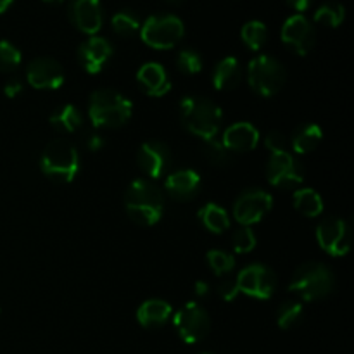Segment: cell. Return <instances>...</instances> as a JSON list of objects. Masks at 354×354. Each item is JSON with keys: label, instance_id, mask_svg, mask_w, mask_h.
Masks as SVG:
<instances>
[{"label": "cell", "instance_id": "obj_1", "mask_svg": "<svg viewBox=\"0 0 354 354\" xmlns=\"http://www.w3.org/2000/svg\"><path fill=\"white\" fill-rule=\"evenodd\" d=\"M124 209L128 216L142 227H152L165 213V196L151 180L138 178L130 183L124 194Z\"/></svg>", "mask_w": 354, "mask_h": 354}, {"label": "cell", "instance_id": "obj_2", "mask_svg": "<svg viewBox=\"0 0 354 354\" xmlns=\"http://www.w3.org/2000/svg\"><path fill=\"white\" fill-rule=\"evenodd\" d=\"M180 118L183 127L203 140L216 137L223 123V113L220 106L206 97H183L180 102Z\"/></svg>", "mask_w": 354, "mask_h": 354}, {"label": "cell", "instance_id": "obj_3", "mask_svg": "<svg viewBox=\"0 0 354 354\" xmlns=\"http://www.w3.org/2000/svg\"><path fill=\"white\" fill-rule=\"evenodd\" d=\"M133 113V104L123 93L111 88L97 90L88 104V116L95 128L123 127Z\"/></svg>", "mask_w": 354, "mask_h": 354}, {"label": "cell", "instance_id": "obj_4", "mask_svg": "<svg viewBox=\"0 0 354 354\" xmlns=\"http://www.w3.org/2000/svg\"><path fill=\"white\" fill-rule=\"evenodd\" d=\"M335 287V279L332 270L324 263L308 261L303 263L294 272L289 282L290 292L297 294L304 301H318L330 296Z\"/></svg>", "mask_w": 354, "mask_h": 354}, {"label": "cell", "instance_id": "obj_5", "mask_svg": "<svg viewBox=\"0 0 354 354\" xmlns=\"http://www.w3.org/2000/svg\"><path fill=\"white\" fill-rule=\"evenodd\" d=\"M40 168L47 178L55 183H69L80 171V156L71 142L55 138L45 145L40 158Z\"/></svg>", "mask_w": 354, "mask_h": 354}, {"label": "cell", "instance_id": "obj_6", "mask_svg": "<svg viewBox=\"0 0 354 354\" xmlns=\"http://www.w3.org/2000/svg\"><path fill=\"white\" fill-rule=\"evenodd\" d=\"M248 80L256 93L263 97H273L286 85L287 71L279 59L272 55H258L249 62Z\"/></svg>", "mask_w": 354, "mask_h": 354}, {"label": "cell", "instance_id": "obj_7", "mask_svg": "<svg viewBox=\"0 0 354 354\" xmlns=\"http://www.w3.org/2000/svg\"><path fill=\"white\" fill-rule=\"evenodd\" d=\"M185 33L182 19L173 14H156L140 26V37L144 44L158 50L173 48Z\"/></svg>", "mask_w": 354, "mask_h": 354}, {"label": "cell", "instance_id": "obj_8", "mask_svg": "<svg viewBox=\"0 0 354 354\" xmlns=\"http://www.w3.org/2000/svg\"><path fill=\"white\" fill-rule=\"evenodd\" d=\"M173 324L180 339L187 344H197L206 339L211 330L209 315L197 303H187L185 306L180 308L173 318Z\"/></svg>", "mask_w": 354, "mask_h": 354}, {"label": "cell", "instance_id": "obj_9", "mask_svg": "<svg viewBox=\"0 0 354 354\" xmlns=\"http://www.w3.org/2000/svg\"><path fill=\"white\" fill-rule=\"evenodd\" d=\"M266 175L268 182L279 189H294L304 180L303 166L289 151L272 152Z\"/></svg>", "mask_w": 354, "mask_h": 354}, {"label": "cell", "instance_id": "obj_10", "mask_svg": "<svg viewBox=\"0 0 354 354\" xmlns=\"http://www.w3.org/2000/svg\"><path fill=\"white\" fill-rule=\"evenodd\" d=\"M239 292H244L256 299H270L277 289V277L268 266L249 265L235 279Z\"/></svg>", "mask_w": 354, "mask_h": 354}, {"label": "cell", "instance_id": "obj_11", "mask_svg": "<svg viewBox=\"0 0 354 354\" xmlns=\"http://www.w3.org/2000/svg\"><path fill=\"white\" fill-rule=\"evenodd\" d=\"M317 241L327 254L339 258L351 249V228L341 218H327L317 227Z\"/></svg>", "mask_w": 354, "mask_h": 354}, {"label": "cell", "instance_id": "obj_12", "mask_svg": "<svg viewBox=\"0 0 354 354\" xmlns=\"http://www.w3.org/2000/svg\"><path fill=\"white\" fill-rule=\"evenodd\" d=\"M273 197L261 189L245 190L234 204V218L244 227L261 221L272 211Z\"/></svg>", "mask_w": 354, "mask_h": 354}, {"label": "cell", "instance_id": "obj_13", "mask_svg": "<svg viewBox=\"0 0 354 354\" xmlns=\"http://www.w3.org/2000/svg\"><path fill=\"white\" fill-rule=\"evenodd\" d=\"M282 41L297 55H306L315 47L313 24L303 14H294L283 23Z\"/></svg>", "mask_w": 354, "mask_h": 354}, {"label": "cell", "instance_id": "obj_14", "mask_svg": "<svg viewBox=\"0 0 354 354\" xmlns=\"http://www.w3.org/2000/svg\"><path fill=\"white\" fill-rule=\"evenodd\" d=\"M137 162L142 171L151 178H161L171 166V151L158 140L144 142L138 149Z\"/></svg>", "mask_w": 354, "mask_h": 354}, {"label": "cell", "instance_id": "obj_15", "mask_svg": "<svg viewBox=\"0 0 354 354\" xmlns=\"http://www.w3.org/2000/svg\"><path fill=\"white\" fill-rule=\"evenodd\" d=\"M26 78L33 88L55 90L64 83V71L55 59L37 57L28 64Z\"/></svg>", "mask_w": 354, "mask_h": 354}, {"label": "cell", "instance_id": "obj_16", "mask_svg": "<svg viewBox=\"0 0 354 354\" xmlns=\"http://www.w3.org/2000/svg\"><path fill=\"white\" fill-rule=\"evenodd\" d=\"M111 55H113V45L109 44V40L100 37L88 38L78 48L80 64L90 75H97L102 71L104 64H107Z\"/></svg>", "mask_w": 354, "mask_h": 354}, {"label": "cell", "instance_id": "obj_17", "mask_svg": "<svg viewBox=\"0 0 354 354\" xmlns=\"http://www.w3.org/2000/svg\"><path fill=\"white\" fill-rule=\"evenodd\" d=\"M69 17L80 31L93 37L102 26V7L99 0H71Z\"/></svg>", "mask_w": 354, "mask_h": 354}, {"label": "cell", "instance_id": "obj_18", "mask_svg": "<svg viewBox=\"0 0 354 354\" xmlns=\"http://www.w3.org/2000/svg\"><path fill=\"white\" fill-rule=\"evenodd\" d=\"M201 189V176L194 169H178L171 173L165 182V190L175 201L185 203L194 199Z\"/></svg>", "mask_w": 354, "mask_h": 354}, {"label": "cell", "instance_id": "obj_19", "mask_svg": "<svg viewBox=\"0 0 354 354\" xmlns=\"http://www.w3.org/2000/svg\"><path fill=\"white\" fill-rule=\"evenodd\" d=\"M221 142L230 152H249L258 145L259 131L254 124L241 121L225 130Z\"/></svg>", "mask_w": 354, "mask_h": 354}, {"label": "cell", "instance_id": "obj_20", "mask_svg": "<svg viewBox=\"0 0 354 354\" xmlns=\"http://www.w3.org/2000/svg\"><path fill=\"white\" fill-rule=\"evenodd\" d=\"M137 82L140 88L151 97H162L171 88L168 73L158 62H147L142 66L137 73Z\"/></svg>", "mask_w": 354, "mask_h": 354}, {"label": "cell", "instance_id": "obj_21", "mask_svg": "<svg viewBox=\"0 0 354 354\" xmlns=\"http://www.w3.org/2000/svg\"><path fill=\"white\" fill-rule=\"evenodd\" d=\"M242 68L235 57H225L216 64L213 71V85L221 92H230L241 85Z\"/></svg>", "mask_w": 354, "mask_h": 354}, {"label": "cell", "instance_id": "obj_22", "mask_svg": "<svg viewBox=\"0 0 354 354\" xmlns=\"http://www.w3.org/2000/svg\"><path fill=\"white\" fill-rule=\"evenodd\" d=\"M171 306L162 299H149L137 310V320L145 328H158L171 317Z\"/></svg>", "mask_w": 354, "mask_h": 354}, {"label": "cell", "instance_id": "obj_23", "mask_svg": "<svg viewBox=\"0 0 354 354\" xmlns=\"http://www.w3.org/2000/svg\"><path fill=\"white\" fill-rule=\"evenodd\" d=\"M322 138H324L322 128L315 123H308L294 131L290 142H292V149L296 154H308V152H313L320 145Z\"/></svg>", "mask_w": 354, "mask_h": 354}, {"label": "cell", "instance_id": "obj_24", "mask_svg": "<svg viewBox=\"0 0 354 354\" xmlns=\"http://www.w3.org/2000/svg\"><path fill=\"white\" fill-rule=\"evenodd\" d=\"M294 207L306 218L320 216L324 211V201L313 189H301L294 192Z\"/></svg>", "mask_w": 354, "mask_h": 354}, {"label": "cell", "instance_id": "obj_25", "mask_svg": "<svg viewBox=\"0 0 354 354\" xmlns=\"http://www.w3.org/2000/svg\"><path fill=\"white\" fill-rule=\"evenodd\" d=\"M199 218L203 221L204 227L207 228L213 234H223L230 228V218H228V213L218 204H206L203 209L199 211Z\"/></svg>", "mask_w": 354, "mask_h": 354}, {"label": "cell", "instance_id": "obj_26", "mask_svg": "<svg viewBox=\"0 0 354 354\" xmlns=\"http://www.w3.org/2000/svg\"><path fill=\"white\" fill-rule=\"evenodd\" d=\"M50 124L61 133H73L82 127V114L76 109L73 104H66V106L59 107L54 114L50 116Z\"/></svg>", "mask_w": 354, "mask_h": 354}, {"label": "cell", "instance_id": "obj_27", "mask_svg": "<svg viewBox=\"0 0 354 354\" xmlns=\"http://www.w3.org/2000/svg\"><path fill=\"white\" fill-rule=\"evenodd\" d=\"M303 304L299 301H286V303L280 304L279 311H277V322H279V327L283 330H290V328L297 327L303 320Z\"/></svg>", "mask_w": 354, "mask_h": 354}, {"label": "cell", "instance_id": "obj_28", "mask_svg": "<svg viewBox=\"0 0 354 354\" xmlns=\"http://www.w3.org/2000/svg\"><path fill=\"white\" fill-rule=\"evenodd\" d=\"M346 17V9L341 2H325L315 12V21L325 26H341Z\"/></svg>", "mask_w": 354, "mask_h": 354}, {"label": "cell", "instance_id": "obj_29", "mask_svg": "<svg viewBox=\"0 0 354 354\" xmlns=\"http://www.w3.org/2000/svg\"><path fill=\"white\" fill-rule=\"evenodd\" d=\"M111 24H113V30L116 31L120 37H131L133 33H137L140 30V17H138L137 12L133 10H120L113 16L111 19Z\"/></svg>", "mask_w": 354, "mask_h": 354}, {"label": "cell", "instance_id": "obj_30", "mask_svg": "<svg viewBox=\"0 0 354 354\" xmlns=\"http://www.w3.org/2000/svg\"><path fill=\"white\" fill-rule=\"evenodd\" d=\"M241 37L242 41H244L251 50H259V48L266 44L268 30H266L265 23H261V21H249V23H245L244 26H242Z\"/></svg>", "mask_w": 354, "mask_h": 354}, {"label": "cell", "instance_id": "obj_31", "mask_svg": "<svg viewBox=\"0 0 354 354\" xmlns=\"http://www.w3.org/2000/svg\"><path fill=\"white\" fill-rule=\"evenodd\" d=\"M203 156L214 166H223L230 161V151L223 145V142L216 140V137L204 140Z\"/></svg>", "mask_w": 354, "mask_h": 354}, {"label": "cell", "instance_id": "obj_32", "mask_svg": "<svg viewBox=\"0 0 354 354\" xmlns=\"http://www.w3.org/2000/svg\"><path fill=\"white\" fill-rule=\"evenodd\" d=\"M21 50L9 40H0V73L16 71L21 64Z\"/></svg>", "mask_w": 354, "mask_h": 354}, {"label": "cell", "instance_id": "obj_33", "mask_svg": "<svg viewBox=\"0 0 354 354\" xmlns=\"http://www.w3.org/2000/svg\"><path fill=\"white\" fill-rule=\"evenodd\" d=\"M203 57L194 48H183L178 54V57H176V66L185 75H197L203 69Z\"/></svg>", "mask_w": 354, "mask_h": 354}, {"label": "cell", "instance_id": "obj_34", "mask_svg": "<svg viewBox=\"0 0 354 354\" xmlns=\"http://www.w3.org/2000/svg\"><path fill=\"white\" fill-rule=\"evenodd\" d=\"M207 263H209L211 270H213L218 277L232 272L235 266L234 256H230L225 251H220V249H213V251L207 252Z\"/></svg>", "mask_w": 354, "mask_h": 354}, {"label": "cell", "instance_id": "obj_35", "mask_svg": "<svg viewBox=\"0 0 354 354\" xmlns=\"http://www.w3.org/2000/svg\"><path fill=\"white\" fill-rule=\"evenodd\" d=\"M232 245H234V251L239 254H245V252H251L256 248V235L254 232L249 227L239 228L237 232L232 237Z\"/></svg>", "mask_w": 354, "mask_h": 354}, {"label": "cell", "instance_id": "obj_36", "mask_svg": "<svg viewBox=\"0 0 354 354\" xmlns=\"http://www.w3.org/2000/svg\"><path fill=\"white\" fill-rule=\"evenodd\" d=\"M218 294H220V297L223 301H234L235 297L239 296V287H237V282L235 280H225V282L220 283V287H218Z\"/></svg>", "mask_w": 354, "mask_h": 354}, {"label": "cell", "instance_id": "obj_37", "mask_svg": "<svg viewBox=\"0 0 354 354\" xmlns=\"http://www.w3.org/2000/svg\"><path fill=\"white\" fill-rule=\"evenodd\" d=\"M266 147L272 152L287 151L286 137H283L280 131H272V133H268V137H266Z\"/></svg>", "mask_w": 354, "mask_h": 354}, {"label": "cell", "instance_id": "obj_38", "mask_svg": "<svg viewBox=\"0 0 354 354\" xmlns=\"http://www.w3.org/2000/svg\"><path fill=\"white\" fill-rule=\"evenodd\" d=\"M104 144H106V140H104L102 135H99V133L86 135L85 145L88 147V151H100V149L104 147Z\"/></svg>", "mask_w": 354, "mask_h": 354}, {"label": "cell", "instance_id": "obj_39", "mask_svg": "<svg viewBox=\"0 0 354 354\" xmlns=\"http://www.w3.org/2000/svg\"><path fill=\"white\" fill-rule=\"evenodd\" d=\"M3 92H6V95L9 97V99H12V97L19 95V93L23 92V83L16 78L9 80V82L6 83V86H3Z\"/></svg>", "mask_w": 354, "mask_h": 354}, {"label": "cell", "instance_id": "obj_40", "mask_svg": "<svg viewBox=\"0 0 354 354\" xmlns=\"http://www.w3.org/2000/svg\"><path fill=\"white\" fill-rule=\"evenodd\" d=\"M287 3H289L294 10H297V12H304V10L310 9L313 0H287Z\"/></svg>", "mask_w": 354, "mask_h": 354}, {"label": "cell", "instance_id": "obj_41", "mask_svg": "<svg viewBox=\"0 0 354 354\" xmlns=\"http://www.w3.org/2000/svg\"><path fill=\"white\" fill-rule=\"evenodd\" d=\"M207 292H209V286H207V283L206 282H201V280H199V282H197L196 283V294H197V296H207Z\"/></svg>", "mask_w": 354, "mask_h": 354}, {"label": "cell", "instance_id": "obj_42", "mask_svg": "<svg viewBox=\"0 0 354 354\" xmlns=\"http://www.w3.org/2000/svg\"><path fill=\"white\" fill-rule=\"evenodd\" d=\"M10 3H12V0H0V14L9 9Z\"/></svg>", "mask_w": 354, "mask_h": 354}, {"label": "cell", "instance_id": "obj_43", "mask_svg": "<svg viewBox=\"0 0 354 354\" xmlns=\"http://www.w3.org/2000/svg\"><path fill=\"white\" fill-rule=\"evenodd\" d=\"M44 2H48V3H61V2H64V0H44Z\"/></svg>", "mask_w": 354, "mask_h": 354}, {"label": "cell", "instance_id": "obj_44", "mask_svg": "<svg viewBox=\"0 0 354 354\" xmlns=\"http://www.w3.org/2000/svg\"><path fill=\"white\" fill-rule=\"evenodd\" d=\"M165 2H168V3H178L180 0H165Z\"/></svg>", "mask_w": 354, "mask_h": 354}, {"label": "cell", "instance_id": "obj_45", "mask_svg": "<svg viewBox=\"0 0 354 354\" xmlns=\"http://www.w3.org/2000/svg\"><path fill=\"white\" fill-rule=\"evenodd\" d=\"M203 354H209V353H203Z\"/></svg>", "mask_w": 354, "mask_h": 354}]
</instances>
